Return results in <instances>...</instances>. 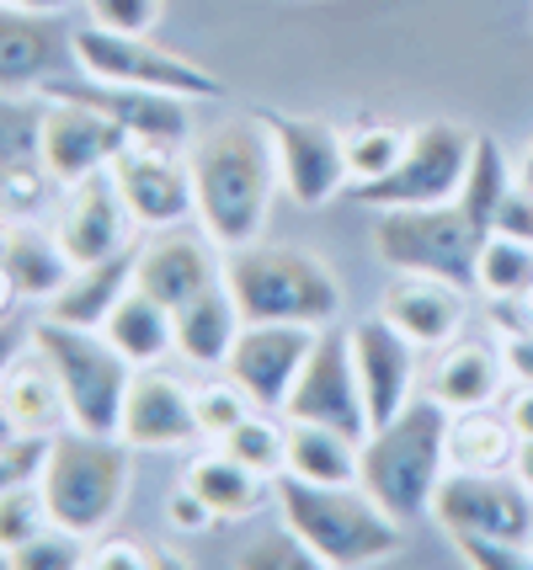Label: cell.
I'll use <instances>...</instances> for the list:
<instances>
[{"instance_id":"cell-49","label":"cell","mask_w":533,"mask_h":570,"mask_svg":"<svg viewBox=\"0 0 533 570\" xmlns=\"http://www.w3.org/2000/svg\"><path fill=\"white\" fill-rule=\"evenodd\" d=\"M32 342V331H22V325L0 321V379H6V368H11V357ZM0 438H11V426H6V411H0Z\"/></svg>"},{"instance_id":"cell-47","label":"cell","mask_w":533,"mask_h":570,"mask_svg":"<svg viewBox=\"0 0 533 570\" xmlns=\"http://www.w3.org/2000/svg\"><path fill=\"white\" fill-rule=\"evenodd\" d=\"M502 336V357H507L512 384H533V336L529 331H496Z\"/></svg>"},{"instance_id":"cell-8","label":"cell","mask_w":533,"mask_h":570,"mask_svg":"<svg viewBox=\"0 0 533 570\" xmlns=\"http://www.w3.org/2000/svg\"><path fill=\"white\" fill-rule=\"evenodd\" d=\"M76 49V70L112 80V86H145V91H171L187 101H219L225 80L193 59H181L177 49H160L150 32H107V27L86 22L70 32Z\"/></svg>"},{"instance_id":"cell-51","label":"cell","mask_w":533,"mask_h":570,"mask_svg":"<svg viewBox=\"0 0 533 570\" xmlns=\"http://www.w3.org/2000/svg\"><path fill=\"white\" fill-rule=\"evenodd\" d=\"M22 304V294H17V277H11V267L0 262V321H11V309Z\"/></svg>"},{"instance_id":"cell-21","label":"cell","mask_w":533,"mask_h":570,"mask_svg":"<svg viewBox=\"0 0 533 570\" xmlns=\"http://www.w3.org/2000/svg\"><path fill=\"white\" fill-rule=\"evenodd\" d=\"M379 315L401 325L416 347H448L470 321V288L432 273H395L379 298Z\"/></svg>"},{"instance_id":"cell-52","label":"cell","mask_w":533,"mask_h":570,"mask_svg":"<svg viewBox=\"0 0 533 570\" xmlns=\"http://www.w3.org/2000/svg\"><path fill=\"white\" fill-rule=\"evenodd\" d=\"M6 11H43V17H53V11H65V6H76V0H0Z\"/></svg>"},{"instance_id":"cell-6","label":"cell","mask_w":533,"mask_h":570,"mask_svg":"<svg viewBox=\"0 0 533 570\" xmlns=\"http://www.w3.org/2000/svg\"><path fill=\"white\" fill-rule=\"evenodd\" d=\"M32 347L43 352L53 373H59V390H65V405H70V426L118 438L128 384H134V363L107 342V331L38 315L32 321Z\"/></svg>"},{"instance_id":"cell-35","label":"cell","mask_w":533,"mask_h":570,"mask_svg":"<svg viewBox=\"0 0 533 570\" xmlns=\"http://www.w3.org/2000/svg\"><path fill=\"white\" fill-rule=\"evenodd\" d=\"M411 134L395 124H379V118H357L353 128H342V149H347V171L353 181H379L401 166Z\"/></svg>"},{"instance_id":"cell-2","label":"cell","mask_w":533,"mask_h":570,"mask_svg":"<svg viewBox=\"0 0 533 570\" xmlns=\"http://www.w3.org/2000/svg\"><path fill=\"white\" fill-rule=\"evenodd\" d=\"M273 501L283 512V533H294L315 554V566H379L406 544V522L389 518L363 485H309L299 474H278Z\"/></svg>"},{"instance_id":"cell-37","label":"cell","mask_w":533,"mask_h":570,"mask_svg":"<svg viewBox=\"0 0 533 570\" xmlns=\"http://www.w3.org/2000/svg\"><path fill=\"white\" fill-rule=\"evenodd\" d=\"M49 522L53 518H49V501H43V485H38V480L0 491V560H6L11 549H22L27 539H38Z\"/></svg>"},{"instance_id":"cell-24","label":"cell","mask_w":533,"mask_h":570,"mask_svg":"<svg viewBox=\"0 0 533 570\" xmlns=\"http://www.w3.org/2000/svg\"><path fill=\"white\" fill-rule=\"evenodd\" d=\"M0 411H6V426L22 432V438H53V432L70 426V405H65V390H59V373L32 342L11 357V368L0 379Z\"/></svg>"},{"instance_id":"cell-32","label":"cell","mask_w":533,"mask_h":570,"mask_svg":"<svg viewBox=\"0 0 533 570\" xmlns=\"http://www.w3.org/2000/svg\"><path fill=\"white\" fill-rule=\"evenodd\" d=\"M59 181L43 166V155H17V160H0V219L6 224H32V219H53L59 208Z\"/></svg>"},{"instance_id":"cell-45","label":"cell","mask_w":533,"mask_h":570,"mask_svg":"<svg viewBox=\"0 0 533 570\" xmlns=\"http://www.w3.org/2000/svg\"><path fill=\"white\" fill-rule=\"evenodd\" d=\"M235 566H288V570H299V566H315V554H309L305 544H299V539H294V533H288V539H267V544H251L246 549V554H240V560H235Z\"/></svg>"},{"instance_id":"cell-27","label":"cell","mask_w":533,"mask_h":570,"mask_svg":"<svg viewBox=\"0 0 533 570\" xmlns=\"http://www.w3.org/2000/svg\"><path fill=\"white\" fill-rule=\"evenodd\" d=\"M102 331L134 368H160V363L177 352V309L150 298L145 288H128V294L118 298V309L107 315Z\"/></svg>"},{"instance_id":"cell-53","label":"cell","mask_w":533,"mask_h":570,"mask_svg":"<svg viewBox=\"0 0 533 570\" xmlns=\"http://www.w3.org/2000/svg\"><path fill=\"white\" fill-rule=\"evenodd\" d=\"M512 474H517V480H523V485H529V491H533V438H523V443H517V459H512Z\"/></svg>"},{"instance_id":"cell-48","label":"cell","mask_w":533,"mask_h":570,"mask_svg":"<svg viewBox=\"0 0 533 570\" xmlns=\"http://www.w3.org/2000/svg\"><path fill=\"white\" fill-rule=\"evenodd\" d=\"M491 325H496V331H529L533 336V288L517 298H502V304L491 309Z\"/></svg>"},{"instance_id":"cell-39","label":"cell","mask_w":533,"mask_h":570,"mask_svg":"<svg viewBox=\"0 0 533 570\" xmlns=\"http://www.w3.org/2000/svg\"><path fill=\"white\" fill-rule=\"evenodd\" d=\"M193 405H198V426H204L208 443H219L240 416H251L256 411L235 379H229V384H198V390H193Z\"/></svg>"},{"instance_id":"cell-36","label":"cell","mask_w":533,"mask_h":570,"mask_svg":"<svg viewBox=\"0 0 533 570\" xmlns=\"http://www.w3.org/2000/svg\"><path fill=\"white\" fill-rule=\"evenodd\" d=\"M512 181H517V176H512L502 145H496L491 134H481V139H475V160H470V176H464V193H458V203H464V208H470V214L491 229V219H496V208H502V198H507Z\"/></svg>"},{"instance_id":"cell-54","label":"cell","mask_w":533,"mask_h":570,"mask_svg":"<svg viewBox=\"0 0 533 570\" xmlns=\"http://www.w3.org/2000/svg\"><path fill=\"white\" fill-rule=\"evenodd\" d=\"M11 235H17V224L0 219V262H6V250H11Z\"/></svg>"},{"instance_id":"cell-20","label":"cell","mask_w":533,"mask_h":570,"mask_svg":"<svg viewBox=\"0 0 533 570\" xmlns=\"http://www.w3.org/2000/svg\"><path fill=\"white\" fill-rule=\"evenodd\" d=\"M118 438H124L128 448H187V443H198L204 426H198L193 390H187L181 379H171V373H160V368H134Z\"/></svg>"},{"instance_id":"cell-5","label":"cell","mask_w":533,"mask_h":570,"mask_svg":"<svg viewBox=\"0 0 533 570\" xmlns=\"http://www.w3.org/2000/svg\"><path fill=\"white\" fill-rule=\"evenodd\" d=\"M38 485H43L49 518L59 528L97 539L128 497V443L102 438V432H80V426L53 432Z\"/></svg>"},{"instance_id":"cell-7","label":"cell","mask_w":533,"mask_h":570,"mask_svg":"<svg viewBox=\"0 0 533 570\" xmlns=\"http://www.w3.org/2000/svg\"><path fill=\"white\" fill-rule=\"evenodd\" d=\"M485 229L464 203H432V208H379L374 250L389 273H432L475 294V262H481Z\"/></svg>"},{"instance_id":"cell-15","label":"cell","mask_w":533,"mask_h":570,"mask_svg":"<svg viewBox=\"0 0 533 570\" xmlns=\"http://www.w3.org/2000/svg\"><path fill=\"white\" fill-rule=\"evenodd\" d=\"M309 347H315V331L309 325H273V321H246L240 336H235V352H229L225 373L246 390L256 411H278L288 405L294 384H299V368H305Z\"/></svg>"},{"instance_id":"cell-10","label":"cell","mask_w":533,"mask_h":570,"mask_svg":"<svg viewBox=\"0 0 533 570\" xmlns=\"http://www.w3.org/2000/svg\"><path fill=\"white\" fill-rule=\"evenodd\" d=\"M432 518L443 522V533H491L533 544V491L512 470H448L432 497Z\"/></svg>"},{"instance_id":"cell-11","label":"cell","mask_w":533,"mask_h":570,"mask_svg":"<svg viewBox=\"0 0 533 570\" xmlns=\"http://www.w3.org/2000/svg\"><path fill=\"white\" fill-rule=\"evenodd\" d=\"M273 145H278V171H283V193L299 203V208H320L330 203L353 171H347V149H342V128L326 118H305V112H273L261 107L256 112Z\"/></svg>"},{"instance_id":"cell-23","label":"cell","mask_w":533,"mask_h":570,"mask_svg":"<svg viewBox=\"0 0 533 570\" xmlns=\"http://www.w3.org/2000/svg\"><path fill=\"white\" fill-rule=\"evenodd\" d=\"M65 59H76V49L59 22L43 11H0V91H43L65 70Z\"/></svg>"},{"instance_id":"cell-50","label":"cell","mask_w":533,"mask_h":570,"mask_svg":"<svg viewBox=\"0 0 533 570\" xmlns=\"http://www.w3.org/2000/svg\"><path fill=\"white\" fill-rule=\"evenodd\" d=\"M507 422L517 426V438H533V384H512V395H507Z\"/></svg>"},{"instance_id":"cell-18","label":"cell","mask_w":533,"mask_h":570,"mask_svg":"<svg viewBox=\"0 0 533 570\" xmlns=\"http://www.w3.org/2000/svg\"><path fill=\"white\" fill-rule=\"evenodd\" d=\"M353 342V363H357V384H363V405H368V422L384 426L389 416H401L411 400H416V342H411L401 325H389L384 315H368L347 331Z\"/></svg>"},{"instance_id":"cell-19","label":"cell","mask_w":533,"mask_h":570,"mask_svg":"<svg viewBox=\"0 0 533 570\" xmlns=\"http://www.w3.org/2000/svg\"><path fill=\"white\" fill-rule=\"evenodd\" d=\"M124 145H128V134L107 112L86 107V101H70V97H43V139H38V155H43V166L53 171L59 187H70L80 176L112 166Z\"/></svg>"},{"instance_id":"cell-17","label":"cell","mask_w":533,"mask_h":570,"mask_svg":"<svg viewBox=\"0 0 533 570\" xmlns=\"http://www.w3.org/2000/svg\"><path fill=\"white\" fill-rule=\"evenodd\" d=\"M49 229L59 235V246L70 250L76 267L80 262H102L112 250L134 246V240H128V235H134V214H128L124 193H118L112 166L70 181V187L59 193V208H53Z\"/></svg>"},{"instance_id":"cell-44","label":"cell","mask_w":533,"mask_h":570,"mask_svg":"<svg viewBox=\"0 0 533 570\" xmlns=\"http://www.w3.org/2000/svg\"><path fill=\"white\" fill-rule=\"evenodd\" d=\"M491 229H496V235H512V240H533V187L523 181V176L507 187V198H502V208H496Z\"/></svg>"},{"instance_id":"cell-9","label":"cell","mask_w":533,"mask_h":570,"mask_svg":"<svg viewBox=\"0 0 533 570\" xmlns=\"http://www.w3.org/2000/svg\"><path fill=\"white\" fill-rule=\"evenodd\" d=\"M475 128L464 124H422L411 128V145L401 166L379 181H353L357 203L368 208H432V203H454L464 193V176L475 160Z\"/></svg>"},{"instance_id":"cell-13","label":"cell","mask_w":533,"mask_h":570,"mask_svg":"<svg viewBox=\"0 0 533 570\" xmlns=\"http://www.w3.org/2000/svg\"><path fill=\"white\" fill-rule=\"evenodd\" d=\"M118 193H124L134 224L166 229V224L198 219V193H193V160H181L177 145H150L128 139L112 160Z\"/></svg>"},{"instance_id":"cell-40","label":"cell","mask_w":533,"mask_h":570,"mask_svg":"<svg viewBox=\"0 0 533 570\" xmlns=\"http://www.w3.org/2000/svg\"><path fill=\"white\" fill-rule=\"evenodd\" d=\"M448 544L470 570H533V544H512L491 533H448Z\"/></svg>"},{"instance_id":"cell-26","label":"cell","mask_w":533,"mask_h":570,"mask_svg":"<svg viewBox=\"0 0 533 570\" xmlns=\"http://www.w3.org/2000/svg\"><path fill=\"white\" fill-rule=\"evenodd\" d=\"M240 325H246V315H240V304L229 294V283L219 277L198 298L177 304V357L193 363V368H225Z\"/></svg>"},{"instance_id":"cell-16","label":"cell","mask_w":533,"mask_h":570,"mask_svg":"<svg viewBox=\"0 0 533 570\" xmlns=\"http://www.w3.org/2000/svg\"><path fill=\"white\" fill-rule=\"evenodd\" d=\"M225 277V256L214 246L204 224L187 229V224H166V229H145L139 240V267H134V288H145L160 304H187L204 288H214Z\"/></svg>"},{"instance_id":"cell-25","label":"cell","mask_w":533,"mask_h":570,"mask_svg":"<svg viewBox=\"0 0 533 570\" xmlns=\"http://www.w3.org/2000/svg\"><path fill=\"white\" fill-rule=\"evenodd\" d=\"M134 267H139V246L112 250L102 262H80L76 273H70V283L43 304V315H49V321H65V325L102 331L107 315L118 309V298L134 288Z\"/></svg>"},{"instance_id":"cell-42","label":"cell","mask_w":533,"mask_h":570,"mask_svg":"<svg viewBox=\"0 0 533 570\" xmlns=\"http://www.w3.org/2000/svg\"><path fill=\"white\" fill-rule=\"evenodd\" d=\"M43 459H49V438H22V432L0 438V491L38 480V474H43Z\"/></svg>"},{"instance_id":"cell-22","label":"cell","mask_w":533,"mask_h":570,"mask_svg":"<svg viewBox=\"0 0 533 570\" xmlns=\"http://www.w3.org/2000/svg\"><path fill=\"white\" fill-rule=\"evenodd\" d=\"M512 384L507 357H502V336H454L437 352L427 373V395L443 411H475V405H496L502 390Z\"/></svg>"},{"instance_id":"cell-46","label":"cell","mask_w":533,"mask_h":570,"mask_svg":"<svg viewBox=\"0 0 533 570\" xmlns=\"http://www.w3.org/2000/svg\"><path fill=\"white\" fill-rule=\"evenodd\" d=\"M166 512H171V522H177L181 533H204V528H214V512L204 507V497H198L193 485H181L177 497H171V507H166Z\"/></svg>"},{"instance_id":"cell-55","label":"cell","mask_w":533,"mask_h":570,"mask_svg":"<svg viewBox=\"0 0 533 570\" xmlns=\"http://www.w3.org/2000/svg\"><path fill=\"white\" fill-rule=\"evenodd\" d=\"M517 176H523V181L533 187V149H529V160H523V171H517Z\"/></svg>"},{"instance_id":"cell-12","label":"cell","mask_w":533,"mask_h":570,"mask_svg":"<svg viewBox=\"0 0 533 570\" xmlns=\"http://www.w3.org/2000/svg\"><path fill=\"white\" fill-rule=\"evenodd\" d=\"M288 422H320V426H342L353 438H368V405H363V384H357V363H353V342L347 331H315V347H309L299 384L283 405Z\"/></svg>"},{"instance_id":"cell-3","label":"cell","mask_w":533,"mask_h":570,"mask_svg":"<svg viewBox=\"0 0 533 570\" xmlns=\"http://www.w3.org/2000/svg\"><path fill=\"white\" fill-rule=\"evenodd\" d=\"M443 474H448V411L432 395H416L401 416H389L363 438L357 485L395 522L432 512Z\"/></svg>"},{"instance_id":"cell-33","label":"cell","mask_w":533,"mask_h":570,"mask_svg":"<svg viewBox=\"0 0 533 570\" xmlns=\"http://www.w3.org/2000/svg\"><path fill=\"white\" fill-rule=\"evenodd\" d=\"M533 288V240H512V235H485L481 262H475V294H485L491 304L517 298Z\"/></svg>"},{"instance_id":"cell-28","label":"cell","mask_w":533,"mask_h":570,"mask_svg":"<svg viewBox=\"0 0 533 570\" xmlns=\"http://www.w3.org/2000/svg\"><path fill=\"white\" fill-rule=\"evenodd\" d=\"M181 485H193L214 518L240 522V518H251V512H261V507L273 501V485H278V480L246 470L240 459H229L225 448L214 443L208 453H198V459L187 464V480H181Z\"/></svg>"},{"instance_id":"cell-41","label":"cell","mask_w":533,"mask_h":570,"mask_svg":"<svg viewBox=\"0 0 533 570\" xmlns=\"http://www.w3.org/2000/svg\"><path fill=\"white\" fill-rule=\"evenodd\" d=\"M80 6L107 32H155L160 11H166V0H80Z\"/></svg>"},{"instance_id":"cell-4","label":"cell","mask_w":533,"mask_h":570,"mask_svg":"<svg viewBox=\"0 0 533 570\" xmlns=\"http://www.w3.org/2000/svg\"><path fill=\"white\" fill-rule=\"evenodd\" d=\"M225 283L246 321L309 325L326 331L342 315V283L320 256L299 246H251L225 250Z\"/></svg>"},{"instance_id":"cell-43","label":"cell","mask_w":533,"mask_h":570,"mask_svg":"<svg viewBox=\"0 0 533 570\" xmlns=\"http://www.w3.org/2000/svg\"><path fill=\"white\" fill-rule=\"evenodd\" d=\"M166 566L160 549H145L139 539H102L97 549H86V570H150Z\"/></svg>"},{"instance_id":"cell-29","label":"cell","mask_w":533,"mask_h":570,"mask_svg":"<svg viewBox=\"0 0 533 570\" xmlns=\"http://www.w3.org/2000/svg\"><path fill=\"white\" fill-rule=\"evenodd\" d=\"M357 470H363V438L320 422H288V464H283V474H299L309 485H357Z\"/></svg>"},{"instance_id":"cell-30","label":"cell","mask_w":533,"mask_h":570,"mask_svg":"<svg viewBox=\"0 0 533 570\" xmlns=\"http://www.w3.org/2000/svg\"><path fill=\"white\" fill-rule=\"evenodd\" d=\"M517 426L507 422V411L496 405H475V411H448V470H512L517 459Z\"/></svg>"},{"instance_id":"cell-38","label":"cell","mask_w":533,"mask_h":570,"mask_svg":"<svg viewBox=\"0 0 533 570\" xmlns=\"http://www.w3.org/2000/svg\"><path fill=\"white\" fill-rule=\"evenodd\" d=\"M6 566L11 570H86V539L70 533V528H59V522H49L38 539L11 549Z\"/></svg>"},{"instance_id":"cell-14","label":"cell","mask_w":533,"mask_h":570,"mask_svg":"<svg viewBox=\"0 0 533 570\" xmlns=\"http://www.w3.org/2000/svg\"><path fill=\"white\" fill-rule=\"evenodd\" d=\"M38 97H70L107 112L112 124L124 128L128 139H150V145H181L193 134V112H187V97H171V91H145V86H112V80H97V75H53Z\"/></svg>"},{"instance_id":"cell-31","label":"cell","mask_w":533,"mask_h":570,"mask_svg":"<svg viewBox=\"0 0 533 570\" xmlns=\"http://www.w3.org/2000/svg\"><path fill=\"white\" fill-rule=\"evenodd\" d=\"M6 267L17 277V294L32 298V304H49L70 283V273H76L70 250L59 246V235L53 229H32V224H17L11 250H6Z\"/></svg>"},{"instance_id":"cell-1","label":"cell","mask_w":533,"mask_h":570,"mask_svg":"<svg viewBox=\"0 0 533 570\" xmlns=\"http://www.w3.org/2000/svg\"><path fill=\"white\" fill-rule=\"evenodd\" d=\"M283 187L278 145L261 118L208 128L193 145V193H198V224L214 235L219 250H240L261 240L273 198Z\"/></svg>"},{"instance_id":"cell-34","label":"cell","mask_w":533,"mask_h":570,"mask_svg":"<svg viewBox=\"0 0 533 570\" xmlns=\"http://www.w3.org/2000/svg\"><path fill=\"white\" fill-rule=\"evenodd\" d=\"M219 448L229 459H240L246 470L278 480L283 464H288V422H278V411H251L219 438Z\"/></svg>"}]
</instances>
